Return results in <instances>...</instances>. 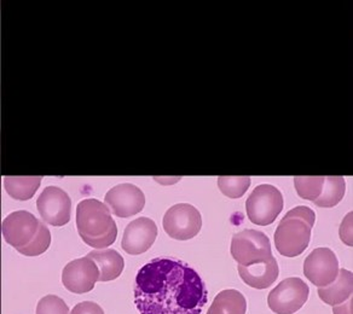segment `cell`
<instances>
[{
    "label": "cell",
    "mask_w": 353,
    "mask_h": 314,
    "mask_svg": "<svg viewBox=\"0 0 353 314\" xmlns=\"http://www.w3.org/2000/svg\"><path fill=\"white\" fill-rule=\"evenodd\" d=\"M231 255L242 266L265 262L274 258L269 237L261 231L250 229L241 231L232 237Z\"/></svg>",
    "instance_id": "5"
},
{
    "label": "cell",
    "mask_w": 353,
    "mask_h": 314,
    "mask_svg": "<svg viewBox=\"0 0 353 314\" xmlns=\"http://www.w3.org/2000/svg\"><path fill=\"white\" fill-rule=\"evenodd\" d=\"M86 256L92 259L99 267V282L117 280L123 273L125 261L123 256L114 249H96L90 251Z\"/></svg>",
    "instance_id": "16"
},
{
    "label": "cell",
    "mask_w": 353,
    "mask_h": 314,
    "mask_svg": "<svg viewBox=\"0 0 353 314\" xmlns=\"http://www.w3.org/2000/svg\"><path fill=\"white\" fill-rule=\"evenodd\" d=\"M346 191L343 177H324L323 190L314 202L316 206L332 208L341 202Z\"/></svg>",
    "instance_id": "19"
},
{
    "label": "cell",
    "mask_w": 353,
    "mask_h": 314,
    "mask_svg": "<svg viewBox=\"0 0 353 314\" xmlns=\"http://www.w3.org/2000/svg\"><path fill=\"white\" fill-rule=\"evenodd\" d=\"M105 206L114 216L131 218L137 216L145 206V196L139 187L133 184H119L110 189L104 197Z\"/></svg>",
    "instance_id": "10"
},
{
    "label": "cell",
    "mask_w": 353,
    "mask_h": 314,
    "mask_svg": "<svg viewBox=\"0 0 353 314\" xmlns=\"http://www.w3.org/2000/svg\"><path fill=\"white\" fill-rule=\"evenodd\" d=\"M77 227L81 240L88 246L104 249L118 237L117 222L108 207L94 198H88L77 207Z\"/></svg>",
    "instance_id": "2"
},
{
    "label": "cell",
    "mask_w": 353,
    "mask_h": 314,
    "mask_svg": "<svg viewBox=\"0 0 353 314\" xmlns=\"http://www.w3.org/2000/svg\"><path fill=\"white\" fill-rule=\"evenodd\" d=\"M250 185V177H219L218 187L221 193L229 198H240L245 195Z\"/></svg>",
    "instance_id": "21"
},
{
    "label": "cell",
    "mask_w": 353,
    "mask_h": 314,
    "mask_svg": "<svg viewBox=\"0 0 353 314\" xmlns=\"http://www.w3.org/2000/svg\"><path fill=\"white\" fill-rule=\"evenodd\" d=\"M99 267L88 256L70 261L62 272L64 288L74 294L90 293L99 282Z\"/></svg>",
    "instance_id": "12"
},
{
    "label": "cell",
    "mask_w": 353,
    "mask_h": 314,
    "mask_svg": "<svg viewBox=\"0 0 353 314\" xmlns=\"http://www.w3.org/2000/svg\"><path fill=\"white\" fill-rule=\"evenodd\" d=\"M334 314H352V296L343 304L333 306Z\"/></svg>",
    "instance_id": "26"
},
{
    "label": "cell",
    "mask_w": 353,
    "mask_h": 314,
    "mask_svg": "<svg viewBox=\"0 0 353 314\" xmlns=\"http://www.w3.org/2000/svg\"><path fill=\"white\" fill-rule=\"evenodd\" d=\"M157 237V224L152 219L143 216L134 219L126 226L121 247L130 255H139L152 248Z\"/></svg>",
    "instance_id": "13"
},
{
    "label": "cell",
    "mask_w": 353,
    "mask_h": 314,
    "mask_svg": "<svg viewBox=\"0 0 353 314\" xmlns=\"http://www.w3.org/2000/svg\"><path fill=\"white\" fill-rule=\"evenodd\" d=\"M309 285L298 277L282 280L275 289L271 290L268 304L276 314H294L309 299Z\"/></svg>",
    "instance_id": "7"
},
{
    "label": "cell",
    "mask_w": 353,
    "mask_h": 314,
    "mask_svg": "<svg viewBox=\"0 0 353 314\" xmlns=\"http://www.w3.org/2000/svg\"><path fill=\"white\" fill-rule=\"evenodd\" d=\"M40 225L41 221L30 211H14L3 221L1 232L6 243L19 251L33 242L39 233Z\"/></svg>",
    "instance_id": "8"
},
{
    "label": "cell",
    "mask_w": 353,
    "mask_h": 314,
    "mask_svg": "<svg viewBox=\"0 0 353 314\" xmlns=\"http://www.w3.org/2000/svg\"><path fill=\"white\" fill-rule=\"evenodd\" d=\"M285 200L280 190L270 184L255 187L245 202L247 216L253 224L271 225L283 211Z\"/></svg>",
    "instance_id": "4"
},
{
    "label": "cell",
    "mask_w": 353,
    "mask_h": 314,
    "mask_svg": "<svg viewBox=\"0 0 353 314\" xmlns=\"http://www.w3.org/2000/svg\"><path fill=\"white\" fill-rule=\"evenodd\" d=\"M245 295L234 289L223 290L216 295L207 314H245Z\"/></svg>",
    "instance_id": "17"
},
{
    "label": "cell",
    "mask_w": 353,
    "mask_h": 314,
    "mask_svg": "<svg viewBox=\"0 0 353 314\" xmlns=\"http://www.w3.org/2000/svg\"><path fill=\"white\" fill-rule=\"evenodd\" d=\"M163 230L173 240L188 241L196 237L202 227L200 211L188 203L171 207L163 216Z\"/></svg>",
    "instance_id": "6"
},
{
    "label": "cell",
    "mask_w": 353,
    "mask_h": 314,
    "mask_svg": "<svg viewBox=\"0 0 353 314\" xmlns=\"http://www.w3.org/2000/svg\"><path fill=\"white\" fill-rule=\"evenodd\" d=\"M50 244H51V233H50L49 229L41 222L39 233L37 235L33 242L30 243V246L19 251V253L26 256L41 255L43 253L49 249Z\"/></svg>",
    "instance_id": "22"
},
{
    "label": "cell",
    "mask_w": 353,
    "mask_h": 314,
    "mask_svg": "<svg viewBox=\"0 0 353 314\" xmlns=\"http://www.w3.org/2000/svg\"><path fill=\"white\" fill-rule=\"evenodd\" d=\"M339 260L329 248H317L304 262V275L312 284L323 288L332 284L339 273Z\"/></svg>",
    "instance_id": "11"
},
{
    "label": "cell",
    "mask_w": 353,
    "mask_h": 314,
    "mask_svg": "<svg viewBox=\"0 0 353 314\" xmlns=\"http://www.w3.org/2000/svg\"><path fill=\"white\" fill-rule=\"evenodd\" d=\"M37 314H69V308L59 296L46 295L38 302Z\"/></svg>",
    "instance_id": "23"
},
{
    "label": "cell",
    "mask_w": 353,
    "mask_h": 314,
    "mask_svg": "<svg viewBox=\"0 0 353 314\" xmlns=\"http://www.w3.org/2000/svg\"><path fill=\"white\" fill-rule=\"evenodd\" d=\"M241 280L254 289H268L279 278V264L275 258L265 262H258L250 266L239 265L237 267Z\"/></svg>",
    "instance_id": "14"
},
{
    "label": "cell",
    "mask_w": 353,
    "mask_h": 314,
    "mask_svg": "<svg viewBox=\"0 0 353 314\" xmlns=\"http://www.w3.org/2000/svg\"><path fill=\"white\" fill-rule=\"evenodd\" d=\"M316 213L306 206L295 207L280 221L275 232V246L281 255L295 258L303 254L311 241Z\"/></svg>",
    "instance_id": "3"
},
{
    "label": "cell",
    "mask_w": 353,
    "mask_h": 314,
    "mask_svg": "<svg viewBox=\"0 0 353 314\" xmlns=\"http://www.w3.org/2000/svg\"><path fill=\"white\" fill-rule=\"evenodd\" d=\"M207 301L205 282L183 261L157 258L136 275L134 304L139 314H201Z\"/></svg>",
    "instance_id": "1"
},
{
    "label": "cell",
    "mask_w": 353,
    "mask_h": 314,
    "mask_svg": "<svg viewBox=\"0 0 353 314\" xmlns=\"http://www.w3.org/2000/svg\"><path fill=\"white\" fill-rule=\"evenodd\" d=\"M70 314H104V312L99 304L91 301H83L75 304Z\"/></svg>",
    "instance_id": "24"
},
{
    "label": "cell",
    "mask_w": 353,
    "mask_h": 314,
    "mask_svg": "<svg viewBox=\"0 0 353 314\" xmlns=\"http://www.w3.org/2000/svg\"><path fill=\"white\" fill-rule=\"evenodd\" d=\"M37 208L41 219L50 225L63 226L70 220L72 201L68 193L59 187H45L37 201Z\"/></svg>",
    "instance_id": "9"
},
{
    "label": "cell",
    "mask_w": 353,
    "mask_h": 314,
    "mask_svg": "<svg viewBox=\"0 0 353 314\" xmlns=\"http://www.w3.org/2000/svg\"><path fill=\"white\" fill-rule=\"evenodd\" d=\"M324 177H295L294 187L301 198L316 201L323 190Z\"/></svg>",
    "instance_id": "20"
},
{
    "label": "cell",
    "mask_w": 353,
    "mask_h": 314,
    "mask_svg": "<svg viewBox=\"0 0 353 314\" xmlns=\"http://www.w3.org/2000/svg\"><path fill=\"white\" fill-rule=\"evenodd\" d=\"M340 238L345 244L352 247V211L348 213L340 226Z\"/></svg>",
    "instance_id": "25"
},
{
    "label": "cell",
    "mask_w": 353,
    "mask_h": 314,
    "mask_svg": "<svg viewBox=\"0 0 353 314\" xmlns=\"http://www.w3.org/2000/svg\"><path fill=\"white\" fill-rule=\"evenodd\" d=\"M352 272L341 269L332 284L319 288V299L329 306L343 304L348 297L352 296Z\"/></svg>",
    "instance_id": "15"
},
{
    "label": "cell",
    "mask_w": 353,
    "mask_h": 314,
    "mask_svg": "<svg viewBox=\"0 0 353 314\" xmlns=\"http://www.w3.org/2000/svg\"><path fill=\"white\" fill-rule=\"evenodd\" d=\"M41 177H6L4 187L9 196L17 201H28L39 189Z\"/></svg>",
    "instance_id": "18"
}]
</instances>
